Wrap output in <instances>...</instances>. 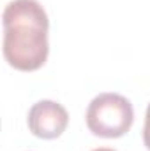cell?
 <instances>
[{"mask_svg":"<svg viewBox=\"0 0 150 151\" xmlns=\"http://www.w3.org/2000/svg\"><path fill=\"white\" fill-rule=\"evenodd\" d=\"M27 123L30 132L39 139H57L66 132L69 114L62 104L55 100H39L30 107Z\"/></svg>","mask_w":150,"mask_h":151,"instance_id":"3957f363","label":"cell"},{"mask_svg":"<svg viewBox=\"0 0 150 151\" xmlns=\"http://www.w3.org/2000/svg\"><path fill=\"white\" fill-rule=\"evenodd\" d=\"M88 130L104 139L125 135L134 121L133 104L118 93H101L90 104L85 114Z\"/></svg>","mask_w":150,"mask_h":151,"instance_id":"7a4b0ae2","label":"cell"},{"mask_svg":"<svg viewBox=\"0 0 150 151\" xmlns=\"http://www.w3.org/2000/svg\"><path fill=\"white\" fill-rule=\"evenodd\" d=\"M94 151H115V150H110V148H99V150H94Z\"/></svg>","mask_w":150,"mask_h":151,"instance_id":"5b68a950","label":"cell"},{"mask_svg":"<svg viewBox=\"0 0 150 151\" xmlns=\"http://www.w3.org/2000/svg\"><path fill=\"white\" fill-rule=\"evenodd\" d=\"M143 142L147 146V150L150 151V104L147 107V113H145V125H143Z\"/></svg>","mask_w":150,"mask_h":151,"instance_id":"277c9868","label":"cell"},{"mask_svg":"<svg viewBox=\"0 0 150 151\" xmlns=\"http://www.w3.org/2000/svg\"><path fill=\"white\" fill-rule=\"evenodd\" d=\"M5 62L21 72L41 69L50 53L48 14L37 0H12L2 14Z\"/></svg>","mask_w":150,"mask_h":151,"instance_id":"6da1fadb","label":"cell"}]
</instances>
